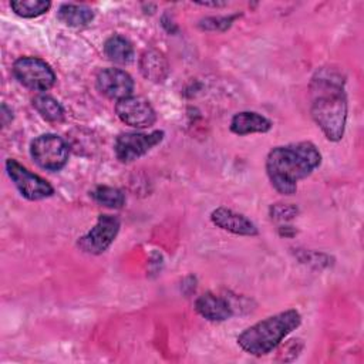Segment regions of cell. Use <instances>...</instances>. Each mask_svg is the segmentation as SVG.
I'll return each instance as SVG.
<instances>
[{"instance_id": "1", "label": "cell", "mask_w": 364, "mask_h": 364, "mask_svg": "<svg viewBox=\"0 0 364 364\" xmlns=\"http://www.w3.org/2000/svg\"><path fill=\"white\" fill-rule=\"evenodd\" d=\"M344 75L333 67L318 68L310 81V114L328 141L343 138L347 121Z\"/></svg>"}, {"instance_id": "2", "label": "cell", "mask_w": 364, "mask_h": 364, "mask_svg": "<svg viewBox=\"0 0 364 364\" xmlns=\"http://www.w3.org/2000/svg\"><path fill=\"white\" fill-rule=\"evenodd\" d=\"M321 164V154L309 141L273 148L266 156V173L282 195H293L297 182L307 178Z\"/></svg>"}, {"instance_id": "3", "label": "cell", "mask_w": 364, "mask_h": 364, "mask_svg": "<svg viewBox=\"0 0 364 364\" xmlns=\"http://www.w3.org/2000/svg\"><path fill=\"white\" fill-rule=\"evenodd\" d=\"M301 323L297 310L289 309L266 317L237 336V344L250 355L262 357L272 353Z\"/></svg>"}, {"instance_id": "4", "label": "cell", "mask_w": 364, "mask_h": 364, "mask_svg": "<svg viewBox=\"0 0 364 364\" xmlns=\"http://www.w3.org/2000/svg\"><path fill=\"white\" fill-rule=\"evenodd\" d=\"M33 161L46 171H60L68 161V145L55 134H43L30 144Z\"/></svg>"}, {"instance_id": "5", "label": "cell", "mask_w": 364, "mask_h": 364, "mask_svg": "<svg viewBox=\"0 0 364 364\" xmlns=\"http://www.w3.org/2000/svg\"><path fill=\"white\" fill-rule=\"evenodd\" d=\"M13 74L21 85L33 91H47L55 82L53 68L44 60L37 57L17 58L13 64Z\"/></svg>"}, {"instance_id": "6", "label": "cell", "mask_w": 364, "mask_h": 364, "mask_svg": "<svg viewBox=\"0 0 364 364\" xmlns=\"http://www.w3.org/2000/svg\"><path fill=\"white\" fill-rule=\"evenodd\" d=\"M121 228V222L114 215H100L95 225L77 240L80 250L90 255L104 253L115 240Z\"/></svg>"}, {"instance_id": "7", "label": "cell", "mask_w": 364, "mask_h": 364, "mask_svg": "<svg viewBox=\"0 0 364 364\" xmlns=\"http://www.w3.org/2000/svg\"><path fill=\"white\" fill-rule=\"evenodd\" d=\"M164 131H152L149 134L145 132H125L119 134L114 142V152L119 162L128 164L132 162L145 154H148L152 148H155L164 139Z\"/></svg>"}, {"instance_id": "8", "label": "cell", "mask_w": 364, "mask_h": 364, "mask_svg": "<svg viewBox=\"0 0 364 364\" xmlns=\"http://www.w3.org/2000/svg\"><path fill=\"white\" fill-rule=\"evenodd\" d=\"M6 171L21 196L28 200H40L53 196L54 188L41 176L30 172L16 159L6 161Z\"/></svg>"}, {"instance_id": "9", "label": "cell", "mask_w": 364, "mask_h": 364, "mask_svg": "<svg viewBox=\"0 0 364 364\" xmlns=\"http://www.w3.org/2000/svg\"><path fill=\"white\" fill-rule=\"evenodd\" d=\"M117 117L132 128H148L156 121V114L148 100L129 95L115 104Z\"/></svg>"}, {"instance_id": "10", "label": "cell", "mask_w": 364, "mask_h": 364, "mask_svg": "<svg viewBox=\"0 0 364 364\" xmlns=\"http://www.w3.org/2000/svg\"><path fill=\"white\" fill-rule=\"evenodd\" d=\"M97 90L109 100H124L134 91L132 77L121 68H104L95 78Z\"/></svg>"}, {"instance_id": "11", "label": "cell", "mask_w": 364, "mask_h": 364, "mask_svg": "<svg viewBox=\"0 0 364 364\" xmlns=\"http://www.w3.org/2000/svg\"><path fill=\"white\" fill-rule=\"evenodd\" d=\"M210 220L216 228L230 232L233 235L256 236L259 233L256 225L249 218H246L243 213L235 212L225 206L213 209L210 213Z\"/></svg>"}, {"instance_id": "12", "label": "cell", "mask_w": 364, "mask_h": 364, "mask_svg": "<svg viewBox=\"0 0 364 364\" xmlns=\"http://www.w3.org/2000/svg\"><path fill=\"white\" fill-rule=\"evenodd\" d=\"M195 310L209 321H225L233 314L229 301L210 291L203 293L195 300Z\"/></svg>"}, {"instance_id": "13", "label": "cell", "mask_w": 364, "mask_h": 364, "mask_svg": "<svg viewBox=\"0 0 364 364\" xmlns=\"http://www.w3.org/2000/svg\"><path fill=\"white\" fill-rule=\"evenodd\" d=\"M229 127L236 135L264 134L270 131L272 121L255 111H240L232 117Z\"/></svg>"}, {"instance_id": "14", "label": "cell", "mask_w": 364, "mask_h": 364, "mask_svg": "<svg viewBox=\"0 0 364 364\" xmlns=\"http://www.w3.org/2000/svg\"><path fill=\"white\" fill-rule=\"evenodd\" d=\"M139 71L146 80L152 82H162L169 74V65L162 53L148 50L144 51L139 58Z\"/></svg>"}, {"instance_id": "15", "label": "cell", "mask_w": 364, "mask_h": 364, "mask_svg": "<svg viewBox=\"0 0 364 364\" xmlns=\"http://www.w3.org/2000/svg\"><path fill=\"white\" fill-rule=\"evenodd\" d=\"M58 20L68 27H85L94 18V11L84 4H61L57 11Z\"/></svg>"}, {"instance_id": "16", "label": "cell", "mask_w": 364, "mask_h": 364, "mask_svg": "<svg viewBox=\"0 0 364 364\" xmlns=\"http://www.w3.org/2000/svg\"><path fill=\"white\" fill-rule=\"evenodd\" d=\"M104 53L109 61L117 64H128L134 58L132 44L122 36L114 34L104 43Z\"/></svg>"}, {"instance_id": "17", "label": "cell", "mask_w": 364, "mask_h": 364, "mask_svg": "<svg viewBox=\"0 0 364 364\" xmlns=\"http://www.w3.org/2000/svg\"><path fill=\"white\" fill-rule=\"evenodd\" d=\"M33 107L36 111L50 122H60L64 119V108L61 104L47 94H38L33 98Z\"/></svg>"}, {"instance_id": "18", "label": "cell", "mask_w": 364, "mask_h": 364, "mask_svg": "<svg viewBox=\"0 0 364 364\" xmlns=\"http://www.w3.org/2000/svg\"><path fill=\"white\" fill-rule=\"evenodd\" d=\"M91 198L109 209H119L125 205V195L121 189L114 188V186H107V185H98L90 192Z\"/></svg>"}, {"instance_id": "19", "label": "cell", "mask_w": 364, "mask_h": 364, "mask_svg": "<svg viewBox=\"0 0 364 364\" xmlns=\"http://www.w3.org/2000/svg\"><path fill=\"white\" fill-rule=\"evenodd\" d=\"M10 7L20 17L34 18V17H38V16L44 14L46 11H48V9L51 7V1H48V0H14V1H10Z\"/></svg>"}, {"instance_id": "20", "label": "cell", "mask_w": 364, "mask_h": 364, "mask_svg": "<svg viewBox=\"0 0 364 364\" xmlns=\"http://www.w3.org/2000/svg\"><path fill=\"white\" fill-rule=\"evenodd\" d=\"M269 212H270L272 220L286 225L289 220L296 218V215L299 213V209L291 203H274L270 206Z\"/></svg>"}, {"instance_id": "21", "label": "cell", "mask_w": 364, "mask_h": 364, "mask_svg": "<svg viewBox=\"0 0 364 364\" xmlns=\"http://www.w3.org/2000/svg\"><path fill=\"white\" fill-rule=\"evenodd\" d=\"M236 16L230 17H208L199 23V27L203 30H226Z\"/></svg>"}, {"instance_id": "22", "label": "cell", "mask_w": 364, "mask_h": 364, "mask_svg": "<svg viewBox=\"0 0 364 364\" xmlns=\"http://www.w3.org/2000/svg\"><path fill=\"white\" fill-rule=\"evenodd\" d=\"M198 4L205 6V7H223V6H226L225 1H212V3H202V1H199Z\"/></svg>"}]
</instances>
